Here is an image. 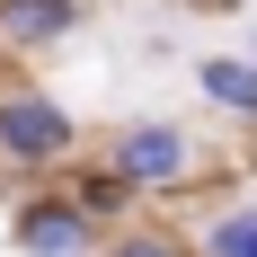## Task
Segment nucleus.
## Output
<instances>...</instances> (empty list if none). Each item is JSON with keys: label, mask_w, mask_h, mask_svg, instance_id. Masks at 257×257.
<instances>
[{"label": "nucleus", "mask_w": 257, "mask_h": 257, "mask_svg": "<svg viewBox=\"0 0 257 257\" xmlns=\"http://www.w3.org/2000/svg\"><path fill=\"white\" fill-rule=\"evenodd\" d=\"M71 27H80V0H0V53L62 45Z\"/></svg>", "instance_id": "5"}, {"label": "nucleus", "mask_w": 257, "mask_h": 257, "mask_svg": "<svg viewBox=\"0 0 257 257\" xmlns=\"http://www.w3.org/2000/svg\"><path fill=\"white\" fill-rule=\"evenodd\" d=\"M195 257H257V204H231L204 222V248Z\"/></svg>", "instance_id": "7"}, {"label": "nucleus", "mask_w": 257, "mask_h": 257, "mask_svg": "<svg viewBox=\"0 0 257 257\" xmlns=\"http://www.w3.org/2000/svg\"><path fill=\"white\" fill-rule=\"evenodd\" d=\"M106 257H195V248H178L169 231H115V239H106Z\"/></svg>", "instance_id": "8"}, {"label": "nucleus", "mask_w": 257, "mask_h": 257, "mask_svg": "<svg viewBox=\"0 0 257 257\" xmlns=\"http://www.w3.org/2000/svg\"><path fill=\"white\" fill-rule=\"evenodd\" d=\"M248 53H257V27H248Z\"/></svg>", "instance_id": "9"}, {"label": "nucleus", "mask_w": 257, "mask_h": 257, "mask_svg": "<svg viewBox=\"0 0 257 257\" xmlns=\"http://www.w3.org/2000/svg\"><path fill=\"white\" fill-rule=\"evenodd\" d=\"M133 195H142V186H133L124 169H115V160H89V169L71 178V204L89 213L98 231H106V222H124V213H133Z\"/></svg>", "instance_id": "6"}, {"label": "nucleus", "mask_w": 257, "mask_h": 257, "mask_svg": "<svg viewBox=\"0 0 257 257\" xmlns=\"http://www.w3.org/2000/svg\"><path fill=\"white\" fill-rule=\"evenodd\" d=\"M106 160H115L142 195H178V186L195 178V133H186L178 115H133V124L106 133Z\"/></svg>", "instance_id": "2"}, {"label": "nucleus", "mask_w": 257, "mask_h": 257, "mask_svg": "<svg viewBox=\"0 0 257 257\" xmlns=\"http://www.w3.org/2000/svg\"><path fill=\"white\" fill-rule=\"evenodd\" d=\"M195 89H204L213 115L257 124V53H204V62H195Z\"/></svg>", "instance_id": "4"}, {"label": "nucleus", "mask_w": 257, "mask_h": 257, "mask_svg": "<svg viewBox=\"0 0 257 257\" xmlns=\"http://www.w3.org/2000/svg\"><path fill=\"white\" fill-rule=\"evenodd\" d=\"M9 239H18V257H98V222L71 195H53V186L9 213Z\"/></svg>", "instance_id": "3"}, {"label": "nucleus", "mask_w": 257, "mask_h": 257, "mask_svg": "<svg viewBox=\"0 0 257 257\" xmlns=\"http://www.w3.org/2000/svg\"><path fill=\"white\" fill-rule=\"evenodd\" d=\"M71 151H80V115L62 98H45V89H0V169L36 178V169H62Z\"/></svg>", "instance_id": "1"}]
</instances>
